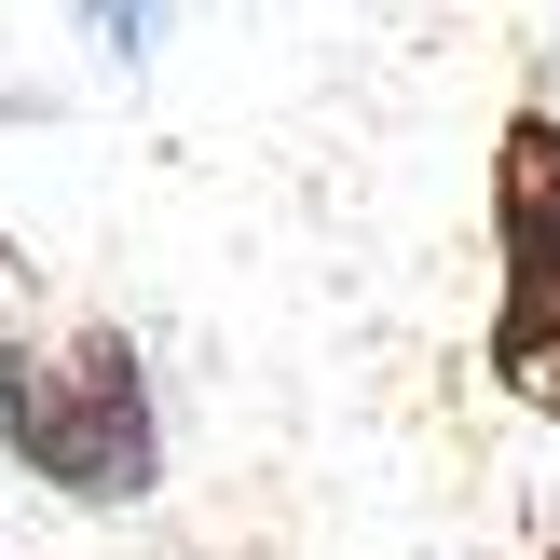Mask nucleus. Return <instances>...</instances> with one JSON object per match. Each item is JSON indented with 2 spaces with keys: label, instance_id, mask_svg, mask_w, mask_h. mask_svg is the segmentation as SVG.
Wrapping results in <instances>:
<instances>
[{
  "label": "nucleus",
  "instance_id": "3",
  "mask_svg": "<svg viewBox=\"0 0 560 560\" xmlns=\"http://www.w3.org/2000/svg\"><path fill=\"white\" fill-rule=\"evenodd\" d=\"M14 288H27V260H14V233H0V315H14Z\"/></svg>",
  "mask_w": 560,
  "mask_h": 560
},
{
  "label": "nucleus",
  "instance_id": "2",
  "mask_svg": "<svg viewBox=\"0 0 560 560\" xmlns=\"http://www.w3.org/2000/svg\"><path fill=\"white\" fill-rule=\"evenodd\" d=\"M479 370L506 410L560 424V109H506L492 137V328Z\"/></svg>",
  "mask_w": 560,
  "mask_h": 560
},
{
  "label": "nucleus",
  "instance_id": "1",
  "mask_svg": "<svg viewBox=\"0 0 560 560\" xmlns=\"http://www.w3.org/2000/svg\"><path fill=\"white\" fill-rule=\"evenodd\" d=\"M0 452L55 492V506H151L164 492V397L151 355L124 328H55V342H0Z\"/></svg>",
  "mask_w": 560,
  "mask_h": 560
},
{
  "label": "nucleus",
  "instance_id": "4",
  "mask_svg": "<svg viewBox=\"0 0 560 560\" xmlns=\"http://www.w3.org/2000/svg\"><path fill=\"white\" fill-rule=\"evenodd\" d=\"M534 560H560V547H534Z\"/></svg>",
  "mask_w": 560,
  "mask_h": 560
}]
</instances>
